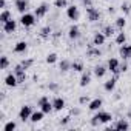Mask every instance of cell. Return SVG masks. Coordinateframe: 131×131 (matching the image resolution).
Returning <instances> with one entry per match:
<instances>
[{"label": "cell", "mask_w": 131, "mask_h": 131, "mask_svg": "<svg viewBox=\"0 0 131 131\" xmlns=\"http://www.w3.org/2000/svg\"><path fill=\"white\" fill-rule=\"evenodd\" d=\"M5 85H6V86H9V88H16V86L19 85V80H17V77H16V74H14V73L8 74V76L5 77Z\"/></svg>", "instance_id": "cell-14"}, {"label": "cell", "mask_w": 131, "mask_h": 131, "mask_svg": "<svg viewBox=\"0 0 131 131\" xmlns=\"http://www.w3.org/2000/svg\"><path fill=\"white\" fill-rule=\"evenodd\" d=\"M114 11H116V9H114V8H113V6H110V8H108V13H110V14H113V13H114Z\"/></svg>", "instance_id": "cell-47"}, {"label": "cell", "mask_w": 131, "mask_h": 131, "mask_svg": "<svg viewBox=\"0 0 131 131\" xmlns=\"http://www.w3.org/2000/svg\"><path fill=\"white\" fill-rule=\"evenodd\" d=\"M54 6L62 9V8H68V0H54Z\"/></svg>", "instance_id": "cell-32"}, {"label": "cell", "mask_w": 131, "mask_h": 131, "mask_svg": "<svg viewBox=\"0 0 131 131\" xmlns=\"http://www.w3.org/2000/svg\"><path fill=\"white\" fill-rule=\"evenodd\" d=\"M86 56H88L90 59H96V57H100V56H102V51L99 49V46H96L94 43H91V45L88 46V49H86Z\"/></svg>", "instance_id": "cell-11"}, {"label": "cell", "mask_w": 131, "mask_h": 131, "mask_svg": "<svg viewBox=\"0 0 131 131\" xmlns=\"http://www.w3.org/2000/svg\"><path fill=\"white\" fill-rule=\"evenodd\" d=\"M85 11H86L88 22H91V23H96V22H99V20L102 19L100 11H99L97 8H94V6H88V8H85Z\"/></svg>", "instance_id": "cell-1"}, {"label": "cell", "mask_w": 131, "mask_h": 131, "mask_svg": "<svg viewBox=\"0 0 131 131\" xmlns=\"http://www.w3.org/2000/svg\"><path fill=\"white\" fill-rule=\"evenodd\" d=\"M13 73L16 74V77H17L19 83H23V82L26 80V70L22 67V63L16 65V67H14V71H13Z\"/></svg>", "instance_id": "cell-4"}, {"label": "cell", "mask_w": 131, "mask_h": 131, "mask_svg": "<svg viewBox=\"0 0 131 131\" xmlns=\"http://www.w3.org/2000/svg\"><path fill=\"white\" fill-rule=\"evenodd\" d=\"M17 128V123L16 122H8V123H5V126H3V131H14Z\"/></svg>", "instance_id": "cell-35"}, {"label": "cell", "mask_w": 131, "mask_h": 131, "mask_svg": "<svg viewBox=\"0 0 131 131\" xmlns=\"http://www.w3.org/2000/svg\"><path fill=\"white\" fill-rule=\"evenodd\" d=\"M108 71H111L116 77H119V74H120V63H119V60L116 57H111L108 60Z\"/></svg>", "instance_id": "cell-3"}, {"label": "cell", "mask_w": 131, "mask_h": 131, "mask_svg": "<svg viewBox=\"0 0 131 131\" xmlns=\"http://www.w3.org/2000/svg\"><path fill=\"white\" fill-rule=\"evenodd\" d=\"M71 122V116H65L63 119H60V125L62 126H65V125H68Z\"/></svg>", "instance_id": "cell-40"}, {"label": "cell", "mask_w": 131, "mask_h": 131, "mask_svg": "<svg viewBox=\"0 0 131 131\" xmlns=\"http://www.w3.org/2000/svg\"><path fill=\"white\" fill-rule=\"evenodd\" d=\"M28 49V43L25 42V40H20V42H17L16 45H14V52H17V54H22V52H25Z\"/></svg>", "instance_id": "cell-22"}, {"label": "cell", "mask_w": 131, "mask_h": 131, "mask_svg": "<svg viewBox=\"0 0 131 131\" xmlns=\"http://www.w3.org/2000/svg\"><path fill=\"white\" fill-rule=\"evenodd\" d=\"M52 108H54V111H62L65 108V99L63 97H54L52 99Z\"/></svg>", "instance_id": "cell-19"}, {"label": "cell", "mask_w": 131, "mask_h": 131, "mask_svg": "<svg viewBox=\"0 0 131 131\" xmlns=\"http://www.w3.org/2000/svg\"><path fill=\"white\" fill-rule=\"evenodd\" d=\"M102 32H103L106 37H111V36H114V32H116V26L105 25V26H103V29H102Z\"/></svg>", "instance_id": "cell-29"}, {"label": "cell", "mask_w": 131, "mask_h": 131, "mask_svg": "<svg viewBox=\"0 0 131 131\" xmlns=\"http://www.w3.org/2000/svg\"><path fill=\"white\" fill-rule=\"evenodd\" d=\"M90 123H91L93 126H99V125H100L102 122H100V119H99V117H97V116L94 114V116L91 117V122H90Z\"/></svg>", "instance_id": "cell-39"}, {"label": "cell", "mask_w": 131, "mask_h": 131, "mask_svg": "<svg viewBox=\"0 0 131 131\" xmlns=\"http://www.w3.org/2000/svg\"><path fill=\"white\" fill-rule=\"evenodd\" d=\"M71 70H73V71H76V73H83V71H85L83 62H80V60H76V62H73V67H71Z\"/></svg>", "instance_id": "cell-27"}, {"label": "cell", "mask_w": 131, "mask_h": 131, "mask_svg": "<svg viewBox=\"0 0 131 131\" xmlns=\"http://www.w3.org/2000/svg\"><path fill=\"white\" fill-rule=\"evenodd\" d=\"M43 116H45V113L40 110V111H32V114H31V117H29V120L32 122V123H37V122H40L42 119H43Z\"/></svg>", "instance_id": "cell-25"}, {"label": "cell", "mask_w": 131, "mask_h": 131, "mask_svg": "<svg viewBox=\"0 0 131 131\" xmlns=\"http://www.w3.org/2000/svg\"><path fill=\"white\" fill-rule=\"evenodd\" d=\"M48 88H49V91H57V90H59V85H57V83H49Z\"/></svg>", "instance_id": "cell-43"}, {"label": "cell", "mask_w": 131, "mask_h": 131, "mask_svg": "<svg viewBox=\"0 0 131 131\" xmlns=\"http://www.w3.org/2000/svg\"><path fill=\"white\" fill-rule=\"evenodd\" d=\"M120 11L126 16V14H129V11H131V6H129V3H122L120 5Z\"/></svg>", "instance_id": "cell-37"}, {"label": "cell", "mask_w": 131, "mask_h": 131, "mask_svg": "<svg viewBox=\"0 0 131 131\" xmlns=\"http://www.w3.org/2000/svg\"><path fill=\"white\" fill-rule=\"evenodd\" d=\"M14 6H16V9H17L20 14H25V13H28V9H29V2H28V0H16V2H14Z\"/></svg>", "instance_id": "cell-8"}, {"label": "cell", "mask_w": 131, "mask_h": 131, "mask_svg": "<svg viewBox=\"0 0 131 131\" xmlns=\"http://www.w3.org/2000/svg\"><path fill=\"white\" fill-rule=\"evenodd\" d=\"M0 8H2V9H6V0H0Z\"/></svg>", "instance_id": "cell-46"}, {"label": "cell", "mask_w": 131, "mask_h": 131, "mask_svg": "<svg viewBox=\"0 0 131 131\" xmlns=\"http://www.w3.org/2000/svg\"><path fill=\"white\" fill-rule=\"evenodd\" d=\"M57 62V54L56 52H49L48 56H46V63L48 65H52V63H56Z\"/></svg>", "instance_id": "cell-34"}, {"label": "cell", "mask_w": 131, "mask_h": 131, "mask_svg": "<svg viewBox=\"0 0 131 131\" xmlns=\"http://www.w3.org/2000/svg\"><path fill=\"white\" fill-rule=\"evenodd\" d=\"M126 117H128V119H131V110H128V111H126Z\"/></svg>", "instance_id": "cell-48"}, {"label": "cell", "mask_w": 131, "mask_h": 131, "mask_svg": "<svg viewBox=\"0 0 131 131\" xmlns=\"http://www.w3.org/2000/svg\"><path fill=\"white\" fill-rule=\"evenodd\" d=\"M36 14H29V13H25V14H22V17H20V25L22 26H25V28H31L34 23H36Z\"/></svg>", "instance_id": "cell-2"}, {"label": "cell", "mask_w": 131, "mask_h": 131, "mask_svg": "<svg viewBox=\"0 0 131 131\" xmlns=\"http://www.w3.org/2000/svg\"><path fill=\"white\" fill-rule=\"evenodd\" d=\"M48 13H49V5H48V3H40V5L36 8V11H34V14H36V17H37V19L45 17Z\"/></svg>", "instance_id": "cell-9"}, {"label": "cell", "mask_w": 131, "mask_h": 131, "mask_svg": "<svg viewBox=\"0 0 131 131\" xmlns=\"http://www.w3.org/2000/svg\"><path fill=\"white\" fill-rule=\"evenodd\" d=\"M128 71V65L126 63H122L120 65V73H126Z\"/></svg>", "instance_id": "cell-45"}, {"label": "cell", "mask_w": 131, "mask_h": 131, "mask_svg": "<svg viewBox=\"0 0 131 131\" xmlns=\"http://www.w3.org/2000/svg\"><path fill=\"white\" fill-rule=\"evenodd\" d=\"M90 83H91V73L83 71L82 76H80V82H79V85H80V86H88Z\"/></svg>", "instance_id": "cell-20"}, {"label": "cell", "mask_w": 131, "mask_h": 131, "mask_svg": "<svg viewBox=\"0 0 131 131\" xmlns=\"http://www.w3.org/2000/svg\"><path fill=\"white\" fill-rule=\"evenodd\" d=\"M116 83H117V77L114 76V77L108 79V80L103 83V90H105L106 93H113V91H114V88H116Z\"/></svg>", "instance_id": "cell-15"}, {"label": "cell", "mask_w": 131, "mask_h": 131, "mask_svg": "<svg viewBox=\"0 0 131 131\" xmlns=\"http://www.w3.org/2000/svg\"><path fill=\"white\" fill-rule=\"evenodd\" d=\"M80 113H82L80 108H73L71 110V116H80Z\"/></svg>", "instance_id": "cell-44"}, {"label": "cell", "mask_w": 131, "mask_h": 131, "mask_svg": "<svg viewBox=\"0 0 131 131\" xmlns=\"http://www.w3.org/2000/svg\"><path fill=\"white\" fill-rule=\"evenodd\" d=\"M31 114H32V108H31L29 105H23V106L20 108V111H19V119H20L22 122L29 120Z\"/></svg>", "instance_id": "cell-6"}, {"label": "cell", "mask_w": 131, "mask_h": 131, "mask_svg": "<svg viewBox=\"0 0 131 131\" xmlns=\"http://www.w3.org/2000/svg\"><path fill=\"white\" fill-rule=\"evenodd\" d=\"M90 102H91V99H90L88 96H80V97H79V103H80V105H88Z\"/></svg>", "instance_id": "cell-38"}, {"label": "cell", "mask_w": 131, "mask_h": 131, "mask_svg": "<svg viewBox=\"0 0 131 131\" xmlns=\"http://www.w3.org/2000/svg\"><path fill=\"white\" fill-rule=\"evenodd\" d=\"M40 110H42L45 114H49L51 111H54V108H52V102H49V100L45 102L43 105H40Z\"/></svg>", "instance_id": "cell-30"}, {"label": "cell", "mask_w": 131, "mask_h": 131, "mask_svg": "<svg viewBox=\"0 0 131 131\" xmlns=\"http://www.w3.org/2000/svg\"><path fill=\"white\" fill-rule=\"evenodd\" d=\"M2 28H3V32L13 34V32H16V29H17V22H16L14 19H11V20H8L6 23H3Z\"/></svg>", "instance_id": "cell-10"}, {"label": "cell", "mask_w": 131, "mask_h": 131, "mask_svg": "<svg viewBox=\"0 0 131 131\" xmlns=\"http://www.w3.org/2000/svg\"><path fill=\"white\" fill-rule=\"evenodd\" d=\"M96 116L100 119L102 123H106V122H111V120H113V114L108 113V111H100V110H99V111L96 113Z\"/></svg>", "instance_id": "cell-18"}, {"label": "cell", "mask_w": 131, "mask_h": 131, "mask_svg": "<svg viewBox=\"0 0 131 131\" xmlns=\"http://www.w3.org/2000/svg\"><path fill=\"white\" fill-rule=\"evenodd\" d=\"M8 65H9V59L6 56H2L0 57V70H6Z\"/></svg>", "instance_id": "cell-33"}, {"label": "cell", "mask_w": 131, "mask_h": 131, "mask_svg": "<svg viewBox=\"0 0 131 131\" xmlns=\"http://www.w3.org/2000/svg\"><path fill=\"white\" fill-rule=\"evenodd\" d=\"M71 67H73V63L70 62V60H62L60 63H59V70H60V73H68L70 70H71Z\"/></svg>", "instance_id": "cell-23"}, {"label": "cell", "mask_w": 131, "mask_h": 131, "mask_svg": "<svg viewBox=\"0 0 131 131\" xmlns=\"http://www.w3.org/2000/svg\"><path fill=\"white\" fill-rule=\"evenodd\" d=\"M114 26L119 29V31H123V28L126 26V19L125 17H117L114 20Z\"/></svg>", "instance_id": "cell-26"}, {"label": "cell", "mask_w": 131, "mask_h": 131, "mask_svg": "<svg viewBox=\"0 0 131 131\" xmlns=\"http://www.w3.org/2000/svg\"><path fill=\"white\" fill-rule=\"evenodd\" d=\"M48 100H49V99H48V96H42V97L37 100V105L40 106V105H43V103H45V102H48Z\"/></svg>", "instance_id": "cell-41"}, {"label": "cell", "mask_w": 131, "mask_h": 131, "mask_svg": "<svg viewBox=\"0 0 131 131\" xmlns=\"http://www.w3.org/2000/svg\"><path fill=\"white\" fill-rule=\"evenodd\" d=\"M82 2V5L85 6V8H88V6H93V0H80Z\"/></svg>", "instance_id": "cell-42"}, {"label": "cell", "mask_w": 131, "mask_h": 131, "mask_svg": "<svg viewBox=\"0 0 131 131\" xmlns=\"http://www.w3.org/2000/svg\"><path fill=\"white\" fill-rule=\"evenodd\" d=\"M80 36H82L80 28H79L77 25H71L70 29H68V37H70L71 40H77V39H80Z\"/></svg>", "instance_id": "cell-12"}, {"label": "cell", "mask_w": 131, "mask_h": 131, "mask_svg": "<svg viewBox=\"0 0 131 131\" xmlns=\"http://www.w3.org/2000/svg\"><path fill=\"white\" fill-rule=\"evenodd\" d=\"M67 17H68L70 20H73V22L79 20V17H80L79 8H77L76 5H71V6H68V8H67Z\"/></svg>", "instance_id": "cell-5"}, {"label": "cell", "mask_w": 131, "mask_h": 131, "mask_svg": "<svg viewBox=\"0 0 131 131\" xmlns=\"http://www.w3.org/2000/svg\"><path fill=\"white\" fill-rule=\"evenodd\" d=\"M11 19H13V17H11V13H9L8 9H3L2 14H0V23L3 25V23H6V22L11 20Z\"/></svg>", "instance_id": "cell-28"}, {"label": "cell", "mask_w": 131, "mask_h": 131, "mask_svg": "<svg viewBox=\"0 0 131 131\" xmlns=\"http://www.w3.org/2000/svg\"><path fill=\"white\" fill-rule=\"evenodd\" d=\"M51 34H52V28H51V26H43V28L40 29V32H39L40 39H43V40L49 39V37H51Z\"/></svg>", "instance_id": "cell-24"}, {"label": "cell", "mask_w": 131, "mask_h": 131, "mask_svg": "<svg viewBox=\"0 0 131 131\" xmlns=\"http://www.w3.org/2000/svg\"><path fill=\"white\" fill-rule=\"evenodd\" d=\"M119 56H120L123 60H131V45H126V43L120 45V48H119Z\"/></svg>", "instance_id": "cell-7"}, {"label": "cell", "mask_w": 131, "mask_h": 131, "mask_svg": "<svg viewBox=\"0 0 131 131\" xmlns=\"http://www.w3.org/2000/svg\"><path fill=\"white\" fill-rule=\"evenodd\" d=\"M102 105H103V100H102L100 97H97V99H93V100L88 103V110H90V111H99V110L102 108Z\"/></svg>", "instance_id": "cell-16"}, {"label": "cell", "mask_w": 131, "mask_h": 131, "mask_svg": "<svg viewBox=\"0 0 131 131\" xmlns=\"http://www.w3.org/2000/svg\"><path fill=\"white\" fill-rule=\"evenodd\" d=\"M20 63H22V67H23L25 70H28V68H31L32 65H34V60H32V59H26V60H22Z\"/></svg>", "instance_id": "cell-36"}, {"label": "cell", "mask_w": 131, "mask_h": 131, "mask_svg": "<svg viewBox=\"0 0 131 131\" xmlns=\"http://www.w3.org/2000/svg\"><path fill=\"white\" fill-rule=\"evenodd\" d=\"M105 40H106V36L100 31V32H96L94 34V37H93V43L96 45V46H102V45H105Z\"/></svg>", "instance_id": "cell-17"}, {"label": "cell", "mask_w": 131, "mask_h": 131, "mask_svg": "<svg viewBox=\"0 0 131 131\" xmlns=\"http://www.w3.org/2000/svg\"><path fill=\"white\" fill-rule=\"evenodd\" d=\"M125 42H126V34H125L123 31L117 32V36H116V43H117V45H123Z\"/></svg>", "instance_id": "cell-31"}, {"label": "cell", "mask_w": 131, "mask_h": 131, "mask_svg": "<svg viewBox=\"0 0 131 131\" xmlns=\"http://www.w3.org/2000/svg\"><path fill=\"white\" fill-rule=\"evenodd\" d=\"M106 71H108V70H106V67H103V65H96L93 73H94V76H96L97 79H102V77L106 74Z\"/></svg>", "instance_id": "cell-21"}, {"label": "cell", "mask_w": 131, "mask_h": 131, "mask_svg": "<svg viewBox=\"0 0 131 131\" xmlns=\"http://www.w3.org/2000/svg\"><path fill=\"white\" fill-rule=\"evenodd\" d=\"M111 128H113V129L125 131V129H128V128H129V123H128V120H126V119H117V120H116V123H114V125H111Z\"/></svg>", "instance_id": "cell-13"}]
</instances>
